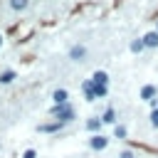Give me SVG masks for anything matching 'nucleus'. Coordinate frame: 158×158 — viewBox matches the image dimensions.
<instances>
[{
    "label": "nucleus",
    "mask_w": 158,
    "mask_h": 158,
    "mask_svg": "<svg viewBox=\"0 0 158 158\" xmlns=\"http://www.w3.org/2000/svg\"><path fill=\"white\" fill-rule=\"evenodd\" d=\"M52 116L59 121V123H69L74 118V109L69 104H62V106H52Z\"/></svg>",
    "instance_id": "obj_1"
},
{
    "label": "nucleus",
    "mask_w": 158,
    "mask_h": 158,
    "mask_svg": "<svg viewBox=\"0 0 158 158\" xmlns=\"http://www.w3.org/2000/svg\"><path fill=\"white\" fill-rule=\"evenodd\" d=\"M89 146H91L94 151H104V148L109 146V138H106V136H101V133H96V136H91Z\"/></svg>",
    "instance_id": "obj_2"
},
{
    "label": "nucleus",
    "mask_w": 158,
    "mask_h": 158,
    "mask_svg": "<svg viewBox=\"0 0 158 158\" xmlns=\"http://www.w3.org/2000/svg\"><path fill=\"white\" fill-rule=\"evenodd\" d=\"M86 57V47L84 44H74L72 49H69V59H74V62H81Z\"/></svg>",
    "instance_id": "obj_3"
},
{
    "label": "nucleus",
    "mask_w": 158,
    "mask_h": 158,
    "mask_svg": "<svg viewBox=\"0 0 158 158\" xmlns=\"http://www.w3.org/2000/svg\"><path fill=\"white\" fill-rule=\"evenodd\" d=\"M156 94H158V89H156L153 84H146V86L141 89V99H143V101H153Z\"/></svg>",
    "instance_id": "obj_4"
},
{
    "label": "nucleus",
    "mask_w": 158,
    "mask_h": 158,
    "mask_svg": "<svg viewBox=\"0 0 158 158\" xmlns=\"http://www.w3.org/2000/svg\"><path fill=\"white\" fill-rule=\"evenodd\" d=\"M52 99H54V106H62V104H69V94H67V89H57V91L52 94Z\"/></svg>",
    "instance_id": "obj_5"
},
{
    "label": "nucleus",
    "mask_w": 158,
    "mask_h": 158,
    "mask_svg": "<svg viewBox=\"0 0 158 158\" xmlns=\"http://www.w3.org/2000/svg\"><path fill=\"white\" fill-rule=\"evenodd\" d=\"M91 81H94V84H99V86H106V84H109V74L99 69V72H94V77H91Z\"/></svg>",
    "instance_id": "obj_6"
},
{
    "label": "nucleus",
    "mask_w": 158,
    "mask_h": 158,
    "mask_svg": "<svg viewBox=\"0 0 158 158\" xmlns=\"http://www.w3.org/2000/svg\"><path fill=\"white\" fill-rule=\"evenodd\" d=\"M141 40H143V44H146V47H158V32H156V30H153V32H148V35H143Z\"/></svg>",
    "instance_id": "obj_7"
},
{
    "label": "nucleus",
    "mask_w": 158,
    "mask_h": 158,
    "mask_svg": "<svg viewBox=\"0 0 158 158\" xmlns=\"http://www.w3.org/2000/svg\"><path fill=\"white\" fill-rule=\"evenodd\" d=\"M81 89H84V96H86L89 101H94V99H96V96H94V81H91V79H86V81L81 84Z\"/></svg>",
    "instance_id": "obj_8"
},
{
    "label": "nucleus",
    "mask_w": 158,
    "mask_h": 158,
    "mask_svg": "<svg viewBox=\"0 0 158 158\" xmlns=\"http://www.w3.org/2000/svg\"><path fill=\"white\" fill-rule=\"evenodd\" d=\"M64 123H59V121H54V123H42L40 126V131H44V133H54V131H59Z\"/></svg>",
    "instance_id": "obj_9"
},
{
    "label": "nucleus",
    "mask_w": 158,
    "mask_h": 158,
    "mask_svg": "<svg viewBox=\"0 0 158 158\" xmlns=\"http://www.w3.org/2000/svg\"><path fill=\"white\" fill-rule=\"evenodd\" d=\"M86 128H89V131L96 136V131L101 128V118H96V116H94V118H89V121H86Z\"/></svg>",
    "instance_id": "obj_10"
},
{
    "label": "nucleus",
    "mask_w": 158,
    "mask_h": 158,
    "mask_svg": "<svg viewBox=\"0 0 158 158\" xmlns=\"http://www.w3.org/2000/svg\"><path fill=\"white\" fill-rule=\"evenodd\" d=\"M114 121H116V111L114 109H106L104 116H101V123H114Z\"/></svg>",
    "instance_id": "obj_11"
},
{
    "label": "nucleus",
    "mask_w": 158,
    "mask_h": 158,
    "mask_svg": "<svg viewBox=\"0 0 158 158\" xmlns=\"http://www.w3.org/2000/svg\"><path fill=\"white\" fill-rule=\"evenodd\" d=\"M27 5H30V0H10V7H12V10H17V12H22Z\"/></svg>",
    "instance_id": "obj_12"
},
{
    "label": "nucleus",
    "mask_w": 158,
    "mask_h": 158,
    "mask_svg": "<svg viewBox=\"0 0 158 158\" xmlns=\"http://www.w3.org/2000/svg\"><path fill=\"white\" fill-rule=\"evenodd\" d=\"M12 79H15V72H12V69H5V72L0 74V84H10Z\"/></svg>",
    "instance_id": "obj_13"
},
{
    "label": "nucleus",
    "mask_w": 158,
    "mask_h": 158,
    "mask_svg": "<svg viewBox=\"0 0 158 158\" xmlns=\"http://www.w3.org/2000/svg\"><path fill=\"white\" fill-rule=\"evenodd\" d=\"M143 49H146L143 40H133V42H131V52H143Z\"/></svg>",
    "instance_id": "obj_14"
},
{
    "label": "nucleus",
    "mask_w": 158,
    "mask_h": 158,
    "mask_svg": "<svg viewBox=\"0 0 158 158\" xmlns=\"http://www.w3.org/2000/svg\"><path fill=\"white\" fill-rule=\"evenodd\" d=\"M114 136H116V138H126V126L116 123V126H114Z\"/></svg>",
    "instance_id": "obj_15"
},
{
    "label": "nucleus",
    "mask_w": 158,
    "mask_h": 158,
    "mask_svg": "<svg viewBox=\"0 0 158 158\" xmlns=\"http://www.w3.org/2000/svg\"><path fill=\"white\" fill-rule=\"evenodd\" d=\"M151 123H153V126H158V109H153V111H151Z\"/></svg>",
    "instance_id": "obj_16"
},
{
    "label": "nucleus",
    "mask_w": 158,
    "mask_h": 158,
    "mask_svg": "<svg viewBox=\"0 0 158 158\" xmlns=\"http://www.w3.org/2000/svg\"><path fill=\"white\" fill-rule=\"evenodd\" d=\"M35 156H37V153H35V151H32V148H27V151H25V153H22V158H35Z\"/></svg>",
    "instance_id": "obj_17"
},
{
    "label": "nucleus",
    "mask_w": 158,
    "mask_h": 158,
    "mask_svg": "<svg viewBox=\"0 0 158 158\" xmlns=\"http://www.w3.org/2000/svg\"><path fill=\"white\" fill-rule=\"evenodd\" d=\"M118 158H133V156H131V153H128V151H126V153H121V156H118Z\"/></svg>",
    "instance_id": "obj_18"
},
{
    "label": "nucleus",
    "mask_w": 158,
    "mask_h": 158,
    "mask_svg": "<svg viewBox=\"0 0 158 158\" xmlns=\"http://www.w3.org/2000/svg\"><path fill=\"white\" fill-rule=\"evenodd\" d=\"M156 32H158V20H156Z\"/></svg>",
    "instance_id": "obj_19"
},
{
    "label": "nucleus",
    "mask_w": 158,
    "mask_h": 158,
    "mask_svg": "<svg viewBox=\"0 0 158 158\" xmlns=\"http://www.w3.org/2000/svg\"><path fill=\"white\" fill-rule=\"evenodd\" d=\"M0 44H2V35H0Z\"/></svg>",
    "instance_id": "obj_20"
}]
</instances>
